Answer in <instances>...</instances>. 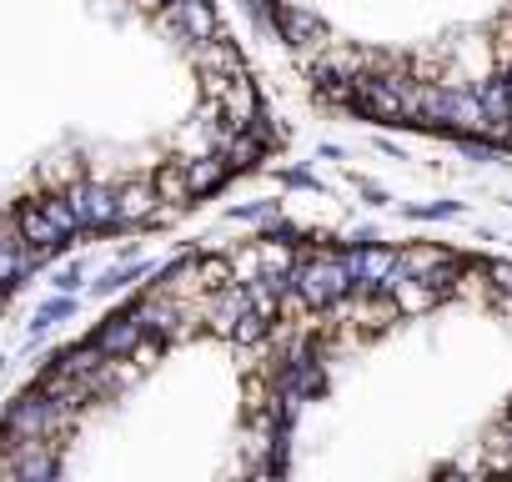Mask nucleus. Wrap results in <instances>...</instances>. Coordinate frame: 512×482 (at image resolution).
I'll return each mask as SVG.
<instances>
[{
  "label": "nucleus",
  "instance_id": "1",
  "mask_svg": "<svg viewBox=\"0 0 512 482\" xmlns=\"http://www.w3.org/2000/svg\"><path fill=\"white\" fill-rule=\"evenodd\" d=\"M287 277H292V292H297L302 307H332V302H342V297L352 292L347 267H342L337 252H312V257L292 262Z\"/></svg>",
  "mask_w": 512,
  "mask_h": 482
},
{
  "label": "nucleus",
  "instance_id": "2",
  "mask_svg": "<svg viewBox=\"0 0 512 482\" xmlns=\"http://www.w3.org/2000/svg\"><path fill=\"white\" fill-rule=\"evenodd\" d=\"M342 267H347V282L357 292H382V282L392 277V252L387 247H352V252H342Z\"/></svg>",
  "mask_w": 512,
  "mask_h": 482
},
{
  "label": "nucleus",
  "instance_id": "3",
  "mask_svg": "<svg viewBox=\"0 0 512 482\" xmlns=\"http://www.w3.org/2000/svg\"><path fill=\"white\" fill-rule=\"evenodd\" d=\"M166 26L181 36V41H211V36H221V26H216V11H211V0H176V6H166Z\"/></svg>",
  "mask_w": 512,
  "mask_h": 482
},
{
  "label": "nucleus",
  "instance_id": "4",
  "mask_svg": "<svg viewBox=\"0 0 512 482\" xmlns=\"http://www.w3.org/2000/svg\"><path fill=\"white\" fill-rule=\"evenodd\" d=\"M272 11H277V26H282V41H287V46H322V41H327L322 21H317L312 11L292 6V0H272Z\"/></svg>",
  "mask_w": 512,
  "mask_h": 482
},
{
  "label": "nucleus",
  "instance_id": "5",
  "mask_svg": "<svg viewBox=\"0 0 512 482\" xmlns=\"http://www.w3.org/2000/svg\"><path fill=\"white\" fill-rule=\"evenodd\" d=\"M181 166H186V186H191V196H206V191L226 186V176H231V166H226V156H221V151H206V156L181 161Z\"/></svg>",
  "mask_w": 512,
  "mask_h": 482
},
{
  "label": "nucleus",
  "instance_id": "6",
  "mask_svg": "<svg viewBox=\"0 0 512 482\" xmlns=\"http://www.w3.org/2000/svg\"><path fill=\"white\" fill-rule=\"evenodd\" d=\"M487 277L497 282V292H512V267L502 262V267H487Z\"/></svg>",
  "mask_w": 512,
  "mask_h": 482
},
{
  "label": "nucleus",
  "instance_id": "7",
  "mask_svg": "<svg viewBox=\"0 0 512 482\" xmlns=\"http://www.w3.org/2000/svg\"><path fill=\"white\" fill-rule=\"evenodd\" d=\"M161 6H176V0H161Z\"/></svg>",
  "mask_w": 512,
  "mask_h": 482
}]
</instances>
